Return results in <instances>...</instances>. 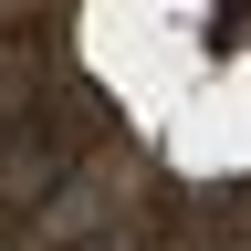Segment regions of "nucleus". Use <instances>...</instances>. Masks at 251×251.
I'll use <instances>...</instances> for the list:
<instances>
[{
  "label": "nucleus",
  "instance_id": "obj_1",
  "mask_svg": "<svg viewBox=\"0 0 251 251\" xmlns=\"http://www.w3.org/2000/svg\"><path fill=\"white\" fill-rule=\"evenodd\" d=\"M0 251H251V0H0Z\"/></svg>",
  "mask_w": 251,
  "mask_h": 251
}]
</instances>
